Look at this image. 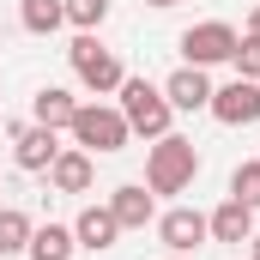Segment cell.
<instances>
[{"label":"cell","mask_w":260,"mask_h":260,"mask_svg":"<svg viewBox=\"0 0 260 260\" xmlns=\"http://www.w3.org/2000/svg\"><path fill=\"white\" fill-rule=\"evenodd\" d=\"M109 212H115V224H121V230H145V224L157 218V206H151V188H139V182L115 188V194H109Z\"/></svg>","instance_id":"7c38bea8"},{"label":"cell","mask_w":260,"mask_h":260,"mask_svg":"<svg viewBox=\"0 0 260 260\" xmlns=\"http://www.w3.org/2000/svg\"><path fill=\"white\" fill-rule=\"evenodd\" d=\"M121 115H127L133 133H145V139H164L170 133V97H164V85H151V79H121Z\"/></svg>","instance_id":"277c9868"},{"label":"cell","mask_w":260,"mask_h":260,"mask_svg":"<svg viewBox=\"0 0 260 260\" xmlns=\"http://www.w3.org/2000/svg\"><path fill=\"white\" fill-rule=\"evenodd\" d=\"M164 97H170V109H182V115L212 109V79H206V67H176V73L164 79Z\"/></svg>","instance_id":"9c48e42d"},{"label":"cell","mask_w":260,"mask_h":260,"mask_svg":"<svg viewBox=\"0 0 260 260\" xmlns=\"http://www.w3.org/2000/svg\"><path fill=\"white\" fill-rule=\"evenodd\" d=\"M194 176H200L194 139H182V133L151 139V151H145V188L151 194H182V188H194Z\"/></svg>","instance_id":"6da1fadb"},{"label":"cell","mask_w":260,"mask_h":260,"mask_svg":"<svg viewBox=\"0 0 260 260\" xmlns=\"http://www.w3.org/2000/svg\"><path fill=\"white\" fill-rule=\"evenodd\" d=\"M61 6H67V24L73 30H97L109 18V0H61Z\"/></svg>","instance_id":"d6986e66"},{"label":"cell","mask_w":260,"mask_h":260,"mask_svg":"<svg viewBox=\"0 0 260 260\" xmlns=\"http://www.w3.org/2000/svg\"><path fill=\"white\" fill-rule=\"evenodd\" d=\"M248 37H260V6H254V12H248Z\"/></svg>","instance_id":"44dd1931"},{"label":"cell","mask_w":260,"mask_h":260,"mask_svg":"<svg viewBox=\"0 0 260 260\" xmlns=\"http://www.w3.org/2000/svg\"><path fill=\"white\" fill-rule=\"evenodd\" d=\"M206 230H212V242H230V248H236V242L254 236V212H248L242 200H224V206L206 218Z\"/></svg>","instance_id":"4fadbf2b"},{"label":"cell","mask_w":260,"mask_h":260,"mask_svg":"<svg viewBox=\"0 0 260 260\" xmlns=\"http://www.w3.org/2000/svg\"><path fill=\"white\" fill-rule=\"evenodd\" d=\"M30 230H37V224H30L18 206H0V254H24V248H30Z\"/></svg>","instance_id":"e0dca14e"},{"label":"cell","mask_w":260,"mask_h":260,"mask_svg":"<svg viewBox=\"0 0 260 260\" xmlns=\"http://www.w3.org/2000/svg\"><path fill=\"white\" fill-rule=\"evenodd\" d=\"M73 145L79 151H91V157H109V151H121L133 139V127H127V115L121 109H109V103H79V115H73Z\"/></svg>","instance_id":"7a4b0ae2"},{"label":"cell","mask_w":260,"mask_h":260,"mask_svg":"<svg viewBox=\"0 0 260 260\" xmlns=\"http://www.w3.org/2000/svg\"><path fill=\"white\" fill-rule=\"evenodd\" d=\"M55 157H61V133L55 127H37V121H18V127H12V164H18V170L43 176Z\"/></svg>","instance_id":"52a82bcc"},{"label":"cell","mask_w":260,"mask_h":260,"mask_svg":"<svg viewBox=\"0 0 260 260\" xmlns=\"http://www.w3.org/2000/svg\"><path fill=\"white\" fill-rule=\"evenodd\" d=\"M230 200H242L248 212H260V164H236L230 170Z\"/></svg>","instance_id":"ac0fdd59"},{"label":"cell","mask_w":260,"mask_h":260,"mask_svg":"<svg viewBox=\"0 0 260 260\" xmlns=\"http://www.w3.org/2000/svg\"><path fill=\"white\" fill-rule=\"evenodd\" d=\"M212 115H218L224 127H254V121H260V85H254V79L212 85Z\"/></svg>","instance_id":"8992f818"},{"label":"cell","mask_w":260,"mask_h":260,"mask_svg":"<svg viewBox=\"0 0 260 260\" xmlns=\"http://www.w3.org/2000/svg\"><path fill=\"white\" fill-rule=\"evenodd\" d=\"M0 260H6V254H0Z\"/></svg>","instance_id":"d4e9b609"},{"label":"cell","mask_w":260,"mask_h":260,"mask_svg":"<svg viewBox=\"0 0 260 260\" xmlns=\"http://www.w3.org/2000/svg\"><path fill=\"white\" fill-rule=\"evenodd\" d=\"M248 254H254V260H260V230H254V236H248Z\"/></svg>","instance_id":"7402d4cb"},{"label":"cell","mask_w":260,"mask_h":260,"mask_svg":"<svg viewBox=\"0 0 260 260\" xmlns=\"http://www.w3.org/2000/svg\"><path fill=\"white\" fill-rule=\"evenodd\" d=\"M30 115H37V127L67 133V127H73V115H79V97H73V91H61V85H43V91L30 97Z\"/></svg>","instance_id":"8fae6325"},{"label":"cell","mask_w":260,"mask_h":260,"mask_svg":"<svg viewBox=\"0 0 260 260\" xmlns=\"http://www.w3.org/2000/svg\"><path fill=\"white\" fill-rule=\"evenodd\" d=\"M236 43H242V37H236L224 18H206V24H188V30H182V55H188V67H218V61H230Z\"/></svg>","instance_id":"5b68a950"},{"label":"cell","mask_w":260,"mask_h":260,"mask_svg":"<svg viewBox=\"0 0 260 260\" xmlns=\"http://www.w3.org/2000/svg\"><path fill=\"white\" fill-rule=\"evenodd\" d=\"M145 6H176V0H145Z\"/></svg>","instance_id":"603a6c76"},{"label":"cell","mask_w":260,"mask_h":260,"mask_svg":"<svg viewBox=\"0 0 260 260\" xmlns=\"http://www.w3.org/2000/svg\"><path fill=\"white\" fill-rule=\"evenodd\" d=\"M157 236H164L170 254H200L212 230H206V212H194V206H170V212L157 218Z\"/></svg>","instance_id":"ba28073f"},{"label":"cell","mask_w":260,"mask_h":260,"mask_svg":"<svg viewBox=\"0 0 260 260\" xmlns=\"http://www.w3.org/2000/svg\"><path fill=\"white\" fill-rule=\"evenodd\" d=\"M91 176H97V170H91V151H61V157L49 164V182H55L61 194H85Z\"/></svg>","instance_id":"5bb4252c"},{"label":"cell","mask_w":260,"mask_h":260,"mask_svg":"<svg viewBox=\"0 0 260 260\" xmlns=\"http://www.w3.org/2000/svg\"><path fill=\"white\" fill-rule=\"evenodd\" d=\"M115 236H121V224H115V212H109V206H85V212L73 218V242H79V248H91V254H109V248H115Z\"/></svg>","instance_id":"30bf717a"},{"label":"cell","mask_w":260,"mask_h":260,"mask_svg":"<svg viewBox=\"0 0 260 260\" xmlns=\"http://www.w3.org/2000/svg\"><path fill=\"white\" fill-rule=\"evenodd\" d=\"M67 61H73V73H79V85L91 91V97H109V91H121V61H115V49H103L97 43V30H79L73 37V49H67Z\"/></svg>","instance_id":"3957f363"},{"label":"cell","mask_w":260,"mask_h":260,"mask_svg":"<svg viewBox=\"0 0 260 260\" xmlns=\"http://www.w3.org/2000/svg\"><path fill=\"white\" fill-rule=\"evenodd\" d=\"M170 260H194V254H170Z\"/></svg>","instance_id":"cb8c5ba5"},{"label":"cell","mask_w":260,"mask_h":260,"mask_svg":"<svg viewBox=\"0 0 260 260\" xmlns=\"http://www.w3.org/2000/svg\"><path fill=\"white\" fill-rule=\"evenodd\" d=\"M73 248H79V242H73V224H37L24 254L30 260H73Z\"/></svg>","instance_id":"9a60e30c"},{"label":"cell","mask_w":260,"mask_h":260,"mask_svg":"<svg viewBox=\"0 0 260 260\" xmlns=\"http://www.w3.org/2000/svg\"><path fill=\"white\" fill-rule=\"evenodd\" d=\"M230 67H236V79H254L260 85V37H242L236 55H230Z\"/></svg>","instance_id":"ffe728a7"},{"label":"cell","mask_w":260,"mask_h":260,"mask_svg":"<svg viewBox=\"0 0 260 260\" xmlns=\"http://www.w3.org/2000/svg\"><path fill=\"white\" fill-rule=\"evenodd\" d=\"M18 24H24L30 37H55L67 24V6L61 0H24V6H18Z\"/></svg>","instance_id":"2e32d148"}]
</instances>
